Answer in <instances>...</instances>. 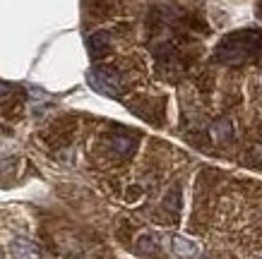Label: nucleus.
<instances>
[{
    "label": "nucleus",
    "instance_id": "nucleus-4",
    "mask_svg": "<svg viewBox=\"0 0 262 259\" xmlns=\"http://www.w3.org/2000/svg\"><path fill=\"white\" fill-rule=\"evenodd\" d=\"M87 46H89V51H92V55H103L108 51V36H106V34H94V36L87 41Z\"/></svg>",
    "mask_w": 262,
    "mask_h": 259
},
{
    "label": "nucleus",
    "instance_id": "nucleus-7",
    "mask_svg": "<svg viewBox=\"0 0 262 259\" xmlns=\"http://www.w3.org/2000/svg\"><path fill=\"white\" fill-rule=\"evenodd\" d=\"M202 259H207V257H202Z\"/></svg>",
    "mask_w": 262,
    "mask_h": 259
},
{
    "label": "nucleus",
    "instance_id": "nucleus-6",
    "mask_svg": "<svg viewBox=\"0 0 262 259\" xmlns=\"http://www.w3.org/2000/svg\"><path fill=\"white\" fill-rule=\"evenodd\" d=\"M10 96V86L8 84H0V99H8Z\"/></svg>",
    "mask_w": 262,
    "mask_h": 259
},
{
    "label": "nucleus",
    "instance_id": "nucleus-5",
    "mask_svg": "<svg viewBox=\"0 0 262 259\" xmlns=\"http://www.w3.org/2000/svg\"><path fill=\"white\" fill-rule=\"evenodd\" d=\"M140 250H144V252H154V250H157V245H154V240H151V238L147 236V238H142V240H140Z\"/></svg>",
    "mask_w": 262,
    "mask_h": 259
},
{
    "label": "nucleus",
    "instance_id": "nucleus-3",
    "mask_svg": "<svg viewBox=\"0 0 262 259\" xmlns=\"http://www.w3.org/2000/svg\"><path fill=\"white\" fill-rule=\"evenodd\" d=\"M171 250H173L176 257H181V259H192V257H198L200 254L198 243H192L190 238H185V236H173L171 238Z\"/></svg>",
    "mask_w": 262,
    "mask_h": 259
},
{
    "label": "nucleus",
    "instance_id": "nucleus-1",
    "mask_svg": "<svg viewBox=\"0 0 262 259\" xmlns=\"http://www.w3.org/2000/svg\"><path fill=\"white\" fill-rule=\"evenodd\" d=\"M87 82L92 84V89L101 91L106 96H116L120 89V79L116 75V70L111 67H94L87 72Z\"/></svg>",
    "mask_w": 262,
    "mask_h": 259
},
{
    "label": "nucleus",
    "instance_id": "nucleus-2",
    "mask_svg": "<svg viewBox=\"0 0 262 259\" xmlns=\"http://www.w3.org/2000/svg\"><path fill=\"white\" fill-rule=\"evenodd\" d=\"M10 252H12L15 259H41L39 245L29 240V238H15L10 243Z\"/></svg>",
    "mask_w": 262,
    "mask_h": 259
}]
</instances>
